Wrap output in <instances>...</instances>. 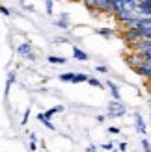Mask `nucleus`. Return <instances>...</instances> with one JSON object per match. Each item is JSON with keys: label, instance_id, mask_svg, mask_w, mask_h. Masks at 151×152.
Returning <instances> with one entry per match:
<instances>
[{"label": "nucleus", "instance_id": "f257e3e1", "mask_svg": "<svg viewBox=\"0 0 151 152\" xmlns=\"http://www.w3.org/2000/svg\"><path fill=\"white\" fill-rule=\"evenodd\" d=\"M114 17H116L119 22H121V24L127 26L134 17H136V13H134V11H129V10H125V7H121V10H118V11L114 13Z\"/></svg>", "mask_w": 151, "mask_h": 152}, {"label": "nucleus", "instance_id": "f03ea898", "mask_svg": "<svg viewBox=\"0 0 151 152\" xmlns=\"http://www.w3.org/2000/svg\"><path fill=\"white\" fill-rule=\"evenodd\" d=\"M125 115V108L119 100H112L108 104V117H121Z\"/></svg>", "mask_w": 151, "mask_h": 152}, {"label": "nucleus", "instance_id": "7ed1b4c3", "mask_svg": "<svg viewBox=\"0 0 151 152\" xmlns=\"http://www.w3.org/2000/svg\"><path fill=\"white\" fill-rule=\"evenodd\" d=\"M134 13L138 17H151V0H140Z\"/></svg>", "mask_w": 151, "mask_h": 152}, {"label": "nucleus", "instance_id": "20e7f679", "mask_svg": "<svg viewBox=\"0 0 151 152\" xmlns=\"http://www.w3.org/2000/svg\"><path fill=\"white\" fill-rule=\"evenodd\" d=\"M134 72L140 74V76H144V78H147V80L151 82V61H147V59H146L142 65L134 67Z\"/></svg>", "mask_w": 151, "mask_h": 152}, {"label": "nucleus", "instance_id": "39448f33", "mask_svg": "<svg viewBox=\"0 0 151 152\" xmlns=\"http://www.w3.org/2000/svg\"><path fill=\"white\" fill-rule=\"evenodd\" d=\"M125 59H127V63H129V65L132 67V69H134V67H138V65H142V63L146 61V59H144V56H142L140 52H134V54L127 56Z\"/></svg>", "mask_w": 151, "mask_h": 152}, {"label": "nucleus", "instance_id": "423d86ee", "mask_svg": "<svg viewBox=\"0 0 151 152\" xmlns=\"http://www.w3.org/2000/svg\"><path fill=\"white\" fill-rule=\"evenodd\" d=\"M125 39L129 41L131 45L132 43H136L142 39V34H140V30H125Z\"/></svg>", "mask_w": 151, "mask_h": 152}, {"label": "nucleus", "instance_id": "0eeeda50", "mask_svg": "<svg viewBox=\"0 0 151 152\" xmlns=\"http://www.w3.org/2000/svg\"><path fill=\"white\" fill-rule=\"evenodd\" d=\"M134 121H136V123H134V128H136V132L140 134V135H146V124H144V119H142V115L136 111L134 113Z\"/></svg>", "mask_w": 151, "mask_h": 152}, {"label": "nucleus", "instance_id": "6e6552de", "mask_svg": "<svg viewBox=\"0 0 151 152\" xmlns=\"http://www.w3.org/2000/svg\"><path fill=\"white\" fill-rule=\"evenodd\" d=\"M17 54L28 58L30 54H32V45H30V43H21L19 47H17Z\"/></svg>", "mask_w": 151, "mask_h": 152}, {"label": "nucleus", "instance_id": "1a4fd4ad", "mask_svg": "<svg viewBox=\"0 0 151 152\" xmlns=\"http://www.w3.org/2000/svg\"><path fill=\"white\" fill-rule=\"evenodd\" d=\"M138 2H140V0H119L121 7H125V10H129V11H136Z\"/></svg>", "mask_w": 151, "mask_h": 152}, {"label": "nucleus", "instance_id": "9d476101", "mask_svg": "<svg viewBox=\"0 0 151 152\" xmlns=\"http://www.w3.org/2000/svg\"><path fill=\"white\" fill-rule=\"evenodd\" d=\"M107 87L110 89V95H112V98H114V100H119V98H121V96H119V89H118V86H116L112 80L107 82Z\"/></svg>", "mask_w": 151, "mask_h": 152}, {"label": "nucleus", "instance_id": "9b49d317", "mask_svg": "<svg viewBox=\"0 0 151 152\" xmlns=\"http://www.w3.org/2000/svg\"><path fill=\"white\" fill-rule=\"evenodd\" d=\"M73 58L78 59V61H86V59H88V54H86L84 50H80L78 47H73Z\"/></svg>", "mask_w": 151, "mask_h": 152}, {"label": "nucleus", "instance_id": "f8f14e48", "mask_svg": "<svg viewBox=\"0 0 151 152\" xmlns=\"http://www.w3.org/2000/svg\"><path fill=\"white\" fill-rule=\"evenodd\" d=\"M37 121H39V123H43L45 126L49 128V130H54V124L50 123V119L45 117V113H43V111H41V113H37Z\"/></svg>", "mask_w": 151, "mask_h": 152}, {"label": "nucleus", "instance_id": "ddd939ff", "mask_svg": "<svg viewBox=\"0 0 151 152\" xmlns=\"http://www.w3.org/2000/svg\"><path fill=\"white\" fill-rule=\"evenodd\" d=\"M64 110H65L64 106H54V108H50V110L43 111V113H45V117H47V119H50L52 115H54V113H60V111H64Z\"/></svg>", "mask_w": 151, "mask_h": 152}, {"label": "nucleus", "instance_id": "4468645a", "mask_svg": "<svg viewBox=\"0 0 151 152\" xmlns=\"http://www.w3.org/2000/svg\"><path fill=\"white\" fill-rule=\"evenodd\" d=\"M47 61L52 63V65H64L65 63V58H62V56H49Z\"/></svg>", "mask_w": 151, "mask_h": 152}, {"label": "nucleus", "instance_id": "2eb2a0df", "mask_svg": "<svg viewBox=\"0 0 151 152\" xmlns=\"http://www.w3.org/2000/svg\"><path fill=\"white\" fill-rule=\"evenodd\" d=\"M90 76L84 74V72H78V74H75V78H73V83H82V82H88Z\"/></svg>", "mask_w": 151, "mask_h": 152}, {"label": "nucleus", "instance_id": "dca6fc26", "mask_svg": "<svg viewBox=\"0 0 151 152\" xmlns=\"http://www.w3.org/2000/svg\"><path fill=\"white\" fill-rule=\"evenodd\" d=\"M13 82H15V72H10L7 74V82H6V95L10 93V87H11Z\"/></svg>", "mask_w": 151, "mask_h": 152}, {"label": "nucleus", "instance_id": "f3484780", "mask_svg": "<svg viewBox=\"0 0 151 152\" xmlns=\"http://www.w3.org/2000/svg\"><path fill=\"white\" fill-rule=\"evenodd\" d=\"M58 78L62 80V82H73V78H75V74H73V72H64V74H60Z\"/></svg>", "mask_w": 151, "mask_h": 152}, {"label": "nucleus", "instance_id": "a211bd4d", "mask_svg": "<svg viewBox=\"0 0 151 152\" xmlns=\"http://www.w3.org/2000/svg\"><path fill=\"white\" fill-rule=\"evenodd\" d=\"M99 35H103V37H112V35H114V30H110V28H99Z\"/></svg>", "mask_w": 151, "mask_h": 152}, {"label": "nucleus", "instance_id": "6ab92c4d", "mask_svg": "<svg viewBox=\"0 0 151 152\" xmlns=\"http://www.w3.org/2000/svg\"><path fill=\"white\" fill-rule=\"evenodd\" d=\"M140 28H151V17H142L140 19Z\"/></svg>", "mask_w": 151, "mask_h": 152}, {"label": "nucleus", "instance_id": "aec40b11", "mask_svg": "<svg viewBox=\"0 0 151 152\" xmlns=\"http://www.w3.org/2000/svg\"><path fill=\"white\" fill-rule=\"evenodd\" d=\"M140 34H142V39L151 41V28H140Z\"/></svg>", "mask_w": 151, "mask_h": 152}, {"label": "nucleus", "instance_id": "412c9836", "mask_svg": "<svg viewBox=\"0 0 151 152\" xmlns=\"http://www.w3.org/2000/svg\"><path fill=\"white\" fill-rule=\"evenodd\" d=\"M88 83H90V86H93V87H103V83H101V80L99 78H88Z\"/></svg>", "mask_w": 151, "mask_h": 152}, {"label": "nucleus", "instance_id": "4be33fe9", "mask_svg": "<svg viewBox=\"0 0 151 152\" xmlns=\"http://www.w3.org/2000/svg\"><path fill=\"white\" fill-rule=\"evenodd\" d=\"M82 2H84V6L90 11H95V0H82Z\"/></svg>", "mask_w": 151, "mask_h": 152}, {"label": "nucleus", "instance_id": "5701e85b", "mask_svg": "<svg viewBox=\"0 0 151 152\" xmlns=\"http://www.w3.org/2000/svg\"><path fill=\"white\" fill-rule=\"evenodd\" d=\"M142 148H144V152H151V145H149V141L146 139V137H142Z\"/></svg>", "mask_w": 151, "mask_h": 152}, {"label": "nucleus", "instance_id": "b1692460", "mask_svg": "<svg viewBox=\"0 0 151 152\" xmlns=\"http://www.w3.org/2000/svg\"><path fill=\"white\" fill-rule=\"evenodd\" d=\"M45 10L49 15H52V0H45Z\"/></svg>", "mask_w": 151, "mask_h": 152}, {"label": "nucleus", "instance_id": "393cba45", "mask_svg": "<svg viewBox=\"0 0 151 152\" xmlns=\"http://www.w3.org/2000/svg\"><path fill=\"white\" fill-rule=\"evenodd\" d=\"M0 13H2V15H6V17H10V15H11V11L7 10L6 6H2V4H0Z\"/></svg>", "mask_w": 151, "mask_h": 152}, {"label": "nucleus", "instance_id": "a878e982", "mask_svg": "<svg viewBox=\"0 0 151 152\" xmlns=\"http://www.w3.org/2000/svg\"><path fill=\"white\" fill-rule=\"evenodd\" d=\"M108 132H110L112 135H118V134H119V128H118V126H108Z\"/></svg>", "mask_w": 151, "mask_h": 152}, {"label": "nucleus", "instance_id": "bb28decb", "mask_svg": "<svg viewBox=\"0 0 151 152\" xmlns=\"http://www.w3.org/2000/svg\"><path fill=\"white\" fill-rule=\"evenodd\" d=\"M28 117H30V108L24 111V115H22V124H26V123H28Z\"/></svg>", "mask_w": 151, "mask_h": 152}, {"label": "nucleus", "instance_id": "cd10ccee", "mask_svg": "<svg viewBox=\"0 0 151 152\" xmlns=\"http://www.w3.org/2000/svg\"><path fill=\"white\" fill-rule=\"evenodd\" d=\"M95 69H97V72H107V71H108V69H107V67H104V65H97Z\"/></svg>", "mask_w": 151, "mask_h": 152}, {"label": "nucleus", "instance_id": "c85d7f7f", "mask_svg": "<svg viewBox=\"0 0 151 152\" xmlns=\"http://www.w3.org/2000/svg\"><path fill=\"white\" fill-rule=\"evenodd\" d=\"M103 148H104V150H112V148H114V145H112V143H104Z\"/></svg>", "mask_w": 151, "mask_h": 152}, {"label": "nucleus", "instance_id": "c756f323", "mask_svg": "<svg viewBox=\"0 0 151 152\" xmlns=\"http://www.w3.org/2000/svg\"><path fill=\"white\" fill-rule=\"evenodd\" d=\"M30 150H32V152H36V150H37V145H36V141H30Z\"/></svg>", "mask_w": 151, "mask_h": 152}, {"label": "nucleus", "instance_id": "7c9ffc66", "mask_svg": "<svg viewBox=\"0 0 151 152\" xmlns=\"http://www.w3.org/2000/svg\"><path fill=\"white\" fill-rule=\"evenodd\" d=\"M104 119H107L104 115H97V123H104Z\"/></svg>", "mask_w": 151, "mask_h": 152}, {"label": "nucleus", "instance_id": "2f4dec72", "mask_svg": "<svg viewBox=\"0 0 151 152\" xmlns=\"http://www.w3.org/2000/svg\"><path fill=\"white\" fill-rule=\"evenodd\" d=\"M119 150L125 152V150H127V143H121V145H119Z\"/></svg>", "mask_w": 151, "mask_h": 152}, {"label": "nucleus", "instance_id": "473e14b6", "mask_svg": "<svg viewBox=\"0 0 151 152\" xmlns=\"http://www.w3.org/2000/svg\"><path fill=\"white\" fill-rule=\"evenodd\" d=\"M86 152H97V148L92 145V147H88V148H86Z\"/></svg>", "mask_w": 151, "mask_h": 152}, {"label": "nucleus", "instance_id": "72a5a7b5", "mask_svg": "<svg viewBox=\"0 0 151 152\" xmlns=\"http://www.w3.org/2000/svg\"><path fill=\"white\" fill-rule=\"evenodd\" d=\"M110 152H116V148H112V150H110Z\"/></svg>", "mask_w": 151, "mask_h": 152}, {"label": "nucleus", "instance_id": "f704fd0d", "mask_svg": "<svg viewBox=\"0 0 151 152\" xmlns=\"http://www.w3.org/2000/svg\"><path fill=\"white\" fill-rule=\"evenodd\" d=\"M73 2H77V0H73Z\"/></svg>", "mask_w": 151, "mask_h": 152}, {"label": "nucleus", "instance_id": "c9c22d12", "mask_svg": "<svg viewBox=\"0 0 151 152\" xmlns=\"http://www.w3.org/2000/svg\"><path fill=\"white\" fill-rule=\"evenodd\" d=\"M149 119H151V115H149Z\"/></svg>", "mask_w": 151, "mask_h": 152}]
</instances>
